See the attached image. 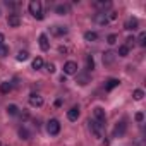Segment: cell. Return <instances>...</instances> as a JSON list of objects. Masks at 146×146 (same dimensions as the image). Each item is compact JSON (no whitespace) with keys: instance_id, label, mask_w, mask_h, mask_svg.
<instances>
[{"instance_id":"6da1fadb","label":"cell","mask_w":146,"mask_h":146,"mask_svg":"<svg viewBox=\"0 0 146 146\" xmlns=\"http://www.w3.org/2000/svg\"><path fill=\"white\" fill-rule=\"evenodd\" d=\"M29 12L36 19H40V21L43 19V7H41L40 0H31V2H29Z\"/></svg>"},{"instance_id":"7a4b0ae2","label":"cell","mask_w":146,"mask_h":146,"mask_svg":"<svg viewBox=\"0 0 146 146\" xmlns=\"http://www.w3.org/2000/svg\"><path fill=\"white\" fill-rule=\"evenodd\" d=\"M46 131H48L50 136H57L60 132V122L57 119H50L48 124H46Z\"/></svg>"},{"instance_id":"3957f363","label":"cell","mask_w":146,"mask_h":146,"mask_svg":"<svg viewBox=\"0 0 146 146\" xmlns=\"http://www.w3.org/2000/svg\"><path fill=\"white\" fill-rule=\"evenodd\" d=\"M64 74L72 76V74H78V64L74 60H69L64 64Z\"/></svg>"},{"instance_id":"277c9868","label":"cell","mask_w":146,"mask_h":146,"mask_svg":"<svg viewBox=\"0 0 146 146\" xmlns=\"http://www.w3.org/2000/svg\"><path fill=\"white\" fill-rule=\"evenodd\" d=\"M93 117H95V120L100 124V125H103L105 124V120H107V115H105V110L102 108V107H96L95 110H93Z\"/></svg>"},{"instance_id":"5b68a950","label":"cell","mask_w":146,"mask_h":146,"mask_svg":"<svg viewBox=\"0 0 146 146\" xmlns=\"http://www.w3.org/2000/svg\"><path fill=\"white\" fill-rule=\"evenodd\" d=\"M103 125H100L96 120H90V129H91V132L96 136V137H102V134H103V129H102Z\"/></svg>"},{"instance_id":"8992f818","label":"cell","mask_w":146,"mask_h":146,"mask_svg":"<svg viewBox=\"0 0 146 146\" xmlns=\"http://www.w3.org/2000/svg\"><path fill=\"white\" fill-rule=\"evenodd\" d=\"M137 26H139V21H137L136 17H129V19L125 21V24H124V29L134 31V29H137Z\"/></svg>"},{"instance_id":"52a82bcc","label":"cell","mask_w":146,"mask_h":146,"mask_svg":"<svg viewBox=\"0 0 146 146\" xmlns=\"http://www.w3.org/2000/svg\"><path fill=\"white\" fill-rule=\"evenodd\" d=\"M125 129H127V124H125L124 120H122V122H117V125H115V129H113V136H115V137L124 136Z\"/></svg>"},{"instance_id":"ba28073f","label":"cell","mask_w":146,"mask_h":146,"mask_svg":"<svg viewBox=\"0 0 146 146\" xmlns=\"http://www.w3.org/2000/svg\"><path fill=\"white\" fill-rule=\"evenodd\" d=\"M7 24H9L11 28H17V26L21 24V17H19L17 14H11V16L7 17Z\"/></svg>"},{"instance_id":"9c48e42d","label":"cell","mask_w":146,"mask_h":146,"mask_svg":"<svg viewBox=\"0 0 146 146\" xmlns=\"http://www.w3.org/2000/svg\"><path fill=\"white\" fill-rule=\"evenodd\" d=\"M38 43H40V48H41L43 52H46V50L50 48V41H48V36H46V35H40Z\"/></svg>"},{"instance_id":"30bf717a","label":"cell","mask_w":146,"mask_h":146,"mask_svg":"<svg viewBox=\"0 0 146 146\" xmlns=\"http://www.w3.org/2000/svg\"><path fill=\"white\" fill-rule=\"evenodd\" d=\"M29 105H31V107H41V105H43V96L33 93V95L29 96Z\"/></svg>"},{"instance_id":"8fae6325","label":"cell","mask_w":146,"mask_h":146,"mask_svg":"<svg viewBox=\"0 0 146 146\" xmlns=\"http://www.w3.org/2000/svg\"><path fill=\"white\" fill-rule=\"evenodd\" d=\"M78 117H79V107H72V108L67 112V119H69L70 122L78 120Z\"/></svg>"},{"instance_id":"7c38bea8","label":"cell","mask_w":146,"mask_h":146,"mask_svg":"<svg viewBox=\"0 0 146 146\" xmlns=\"http://www.w3.org/2000/svg\"><path fill=\"white\" fill-rule=\"evenodd\" d=\"M113 60H115V53H113V52H107V53H103V64H105V65L113 64Z\"/></svg>"},{"instance_id":"4fadbf2b","label":"cell","mask_w":146,"mask_h":146,"mask_svg":"<svg viewBox=\"0 0 146 146\" xmlns=\"http://www.w3.org/2000/svg\"><path fill=\"white\" fill-rule=\"evenodd\" d=\"M119 84H120V81H119V79H108V81L105 83V90H107V91H112V90H113V88H117Z\"/></svg>"},{"instance_id":"5bb4252c","label":"cell","mask_w":146,"mask_h":146,"mask_svg":"<svg viewBox=\"0 0 146 146\" xmlns=\"http://www.w3.org/2000/svg\"><path fill=\"white\" fill-rule=\"evenodd\" d=\"M52 33L57 35V36H62V35H67V28L65 26H53L52 28Z\"/></svg>"},{"instance_id":"9a60e30c","label":"cell","mask_w":146,"mask_h":146,"mask_svg":"<svg viewBox=\"0 0 146 146\" xmlns=\"http://www.w3.org/2000/svg\"><path fill=\"white\" fill-rule=\"evenodd\" d=\"M11 90H12V83H9V81H5V83L0 84V93L7 95V93H11Z\"/></svg>"},{"instance_id":"2e32d148","label":"cell","mask_w":146,"mask_h":146,"mask_svg":"<svg viewBox=\"0 0 146 146\" xmlns=\"http://www.w3.org/2000/svg\"><path fill=\"white\" fill-rule=\"evenodd\" d=\"M84 40H86V41H96V40H98V35H96L95 31H86V33H84Z\"/></svg>"},{"instance_id":"e0dca14e","label":"cell","mask_w":146,"mask_h":146,"mask_svg":"<svg viewBox=\"0 0 146 146\" xmlns=\"http://www.w3.org/2000/svg\"><path fill=\"white\" fill-rule=\"evenodd\" d=\"M95 19H96V23H98V24H107V23H108V19H107V14H105V12L96 14V17H95Z\"/></svg>"},{"instance_id":"ac0fdd59","label":"cell","mask_w":146,"mask_h":146,"mask_svg":"<svg viewBox=\"0 0 146 146\" xmlns=\"http://www.w3.org/2000/svg\"><path fill=\"white\" fill-rule=\"evenodd\" d=\"M43 65H45V62H43V58H41V57H36V58L33 60V69H36V70H38V69H41Z\"/></svg>"},{"instance_id":"d6986e66","label":"cell","mask_w":146,"mask_h":146,"mask_svg":"<svg viewBox=\"0 0 146 146\" xmlns=\"http://www.w3.org/2000/svg\"><path fill=\"white\" fill-rule=\"evenodd\" d=\"M78 83L79 84H88L90 83V78H88V74H78Z\"/></svg>"},{"instance_id":"ffe728a7","label":"cell","mask_w":146,"mask_h":146,"mask_svg":"<svg viewBox=\"0 0 146 146\" xmlns=\"http://www.w3.org/2000/svg\"><path fill=\"white\" fill-rule=\"evenodd\" d=\"M7 113L9 115H17L19 113V108H17V105H7Z\"/></svg>"},{"instance_id":"44dd1931","label":"cell","mask_w":146,"mask_h":146,"mask_svg":"<svg viewBox=\"0 0 146 146\" xmlns=\"http://www.w3.org/2000/svg\"><path fill=\"white\" fill-rule=\"evenodd\" d=\"M19 136H21V139H29V137H31V132H29L26 127H21V129H19Z\"/></svg>"},{"instance_id":"7402d4cb","label":"cell","mask_w":146,"mask_h":146,"mask_svg":"<svg viewBox=\"0 0 146 146\" xmlns=\"http://www.w3.org/2000/svg\"><path fill=\"white\" fill-rule=\"evenodd\" d=\"M28 58H29V53H28L26 50H21V52L17 53V60H19V62H24V60H28Z\"/></svg>"},{"instance_id":"603a6c76","label":"cell","mask_w":146,"mask_h":146,"mask_svg":"<svg viewBox=\"0 0 146 146\" xmlns=\"http://www.w3.org/2000/svg\"><path fill=\"white\" fill-rule=\"evenodd\" d=\"M119 57H127L129 55V48L125 46V45H122V46H119V53H117Z\"/></svg>"},{"instance_id":"cb8c5ba5","label":"cell","mask_w":146,"mask_h":146,"mask_svg":"<svg viewBox=\"0 0 146 146\" xmlns=\"http://www.w3.org/2000/svg\"><path fill=\"white\" fill-rule=\"evenodd\" d=\"M117 40H119V36H117V35H113V33L107 36V43H108V45H115V43H117Z\"/></svg>"},{"instance_id":"d4e9b609","label":"cell","mask_w":146,"mask_h":146,"mask_svg":"<svg viewBox=\"0 0 146 146\" xmlns=\"http://www.w3.org/2000/svg\"><path fill=\"white\" fill-rule=\"evenodd\" d=\"M132 96H134V100H137V102H139V100H143V98H144V91H143V90H136V91L132 93Z\"/></svg>"},{"instance_id":"484cf974","label":"cell","mask_w":146,"mask_h":146,"mask_svg":"<svg viewBox=\"0 0 146 146\" xmlns=\"http://www.w3.org/2000/svg\"><path fill=\"white\" fill-rule=\"evenodd\" d=\"M137 43L141 45V46H144L146 45V33L143 31V33H139V36H137Z\"/></svg>"},{"instance_id":"4316f807","label":"cell","mask_w":146,"mask_h":146,"mask_svg":"<svg viewBox=\"0 0 146 146\" xmlns=\"http://www.w3.org/2000/svg\"><path fill=\"white\" fill-rule=\"evenodd\" d=\"M57 14H60V16H64L65 12H67V5H57Z\"/></svg>"},{"instance_id":"83f0119b","label":"cell","mask_w":146,"mask_h":146,"mask_svg":"<svg viewBox=\"0 0 146 146\" xmlns=\"http://www.w3.org/2000/svg\"><path fill=\"white\" fill-rule=\"evenodd\" d=\"M86 65H88V69H90V70H93V69H95V60H93V57H88V58H86Z\"/></svg>"},{"instance_id":"f1b7e54d","label":"cell","mask_w":146,"mask_h":146,"mask_svg":"<svg viewBox=\"0 0 146 146\" xmlns=\"http://www.w3.org/2000/svg\"><path fill=\"white\" fill-rule=\"evenodd\" d=\"M7 53H9V46L2 45L0 46V57H7Z\"/></svg>"},{"instance_id":"f546056e","label":"cell","mask_w":146,"mask_h":146,"mask_svg":"<svg viewBox=\"0 0 146 146\" xmlns=\"http://www.w3.org/2000/svg\"><path fill=\"white\" fill-rule=\"evenodd\" d=\"M134 119H136L137 122H143V120H144V113H143V112H137V113L134 115Z\"/></svg>"},{"instance_id":"4dcf8cb0","label":"cell","mask_w":146,"mask_h":146,"mask_svg":"<svg viewBox=\"0 0 146 146\" xmlns=\"http://www.w3.org/2000/svg\"><path fill=\"white\" fill-rule=\"evenodd\" d=\"M46 70L50 72V74H52V72H55V64H46Z\"/></svg>"},{"instance_id":"1f68e13d","label":"cell","mask_w":146,"mask_h":146,"mask_svg":"<svg viewBox=\"0 0 146 146\" xmlns=\"http://www.w3.org/2000/svg\"><path fill=\"white\" fill-rule=\"evenodd\" d=\"M107 19H108V21H115V19H117V12H110V14L107 16Z\"/></svg>"},{"instance_id":"d6a6232c","label":"cell","mask_w":146,"mask_h":146,"mask_svg":"<svg viewBox=\"0 0 146 146\" xmlns=\"http://www.w3.org/2000/svg\"><path fill=\"white\" fill-rule=\"evenodd\" d=\"M125 41H127V45H125V46H127V48H129V45H131V43H134V41H136V40H134V38H132V36H129V38H127V40H125Z\"/></svg>"},{"instance_id":"836d02e7","label":"cell","mask_w":146,"mask_h":146,"mask_svg":"<svg viewBox=\"0 0 146 146\" xmlns=\"http://www.w3.org/2000/svg\"><path fill=\"white\" fill-rule=\"evenodd\" d=\"M4 40H5V36H4L2 33H0V46H2V45H4Z\"/></svg>"},{"instance_id":"e575fe53","label":"cell","mask_w":146,"mask_h":146,"mask_svg":"<svg viewBox=\"0 0 146 146\" xmlns=\"http://www.w3.org/2000/svg\"><path fill=\"white\" fill-rule=\"evenodd\" d=\"M0 146H2V143H0Z\"/></svg>"}]
</instances>
